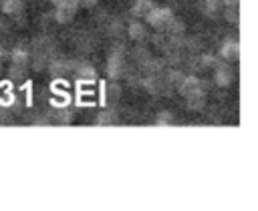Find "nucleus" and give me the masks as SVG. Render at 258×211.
I'll use <instances>...</instances> for the list:
<instances>
[{
  "mask_svg": "<svg viewBox=\"0 0 258 211\" xmlns=\"http://www.w3.org/2000/svg\"><path fill=\"white\" fill-rule=\"evenodd\" d=\"M105 70H107V76L111 80H119L123 76V72H125V52H123V48H115V50L109 52Z\"/></svg>",
  "mask_w": 258,
  "mask_h": 211,
  "instance_id": "nucleus-3",
  "label": "nucleus"
},
{
  "mask_svg": "<svg viewBox=\"0 0 258 211\" xmlns=\"http://www.w3.org/2000/svg\"><path fill=\"white\" fill-rule=\"evenodd\" d=\"M54 4V20L58 24H69L79 10V0H50Z\"/></svg>",
  "mask_w": 258,
  "mask_h": 211,
  "instance_id": "nucleus-2",
  "label": "nucleus"
},
{
  "mask_svg": "<svg viewBox=\"0 0 258 211\" xmlns=\"http://www.w3.org/2000/svg\"><path fill=\"white\" fill-rule=\"evenodd\" d=\"M30 64V52L24 46H14L10 52V78L20 80L26 76Z\"/></svg>",
  "mask_w": 258,
  "mask_h": 211,
  "instance_id": "nucleus-1",
  "label": "nucleus"
},
{
  "mask_svg": "<svg viewBox=\"0 0 258 211\" xmlns=\"http://www.w3.org/2000/svg\"><path fill=\"white\" fill-rule=\"evenodd\" d=\"M73 68H75V74H77L79 82H95V78H97V70H95L91 64L81 62V64H77V66H73Z\"/></svg>",
  "mask_w": 258,
  "mask_h": 211,
  "instance_id": "nucleus-9",
  "label": "nucleus"
},
{
  "mask_svg": "<svg viewBox=\"0 0 258 211\" xmlns=\"http://www.w3.org/2000/svg\"><path fill=\"white\" fill-rule=\"evenodd\" d=\"M2 58H4V50H2V46H0V68H2Z\"/></svg>",
  "mask_w": 258,
  "mask_h": 211,
  "instance_id": "nucleus-18",
  "label": "nucleus"
},
{
  "mask_svg": "<svg viewBox=\"0 0 258 211\" xmlns=\"http://www.w3.org/2000/svg\"><path fill=\"white\" fill-rule=\"evenodd\" d=\"M97 2H99V0H79V6H83V8H93V6H97Z\"/></svg>",
  "mask_w": 258,
  "mask_h": 211,
  "instance_id": "nucleus-17",
  "label": "nucleus"
},
{
  "mask_svg": "<svg viewBox=\"0 0 258 211\" xmlns=\"http://www.w3.org/2000/svg\"><path fill=\"white\" fill-rule=\"evenodd\" d=\"M220 58L226 60V62H236L240 58V42L230 38V40H224L222 46H220Z\"/></svg>",
  "mask_w": 258,
  "mask_h": 211,
  "instance_id": "nucleus-7",
  "label": "nucleus"
},
{
  "mask_svg": "<svg viewBox=\"0 0 258 211\" xmlns=\"http://www.w3.org/2000/svg\"><path fill=\"white\" fill-rule=\"evenodd\" d=\"M153 6H155V4H153L151 0H135L133 6H131V16H133V18H145Z\"/></svg>",
  "mask_w": 258,
  "mask_h": 211,
  "instance_id": "nucleus-10",
  "label": "nucleus"
},
{
  "mask_svg": "<svg viewBox=\"0 0 258 211\" xmlns=\"http://www.w3.org/2000/svg\"><path fill=\"white\" fill-rule=\"evenodd\" d=\"M173 18V12L169 8H161V6H153L149 10V14L145 16V22L151 26V28H157V30H163L165 24Z\"/></svg>",
  "mask_w": 258,
  "mask_h": 211,
  "instance_id": "nucleus-5",
  "label": "nucleus"
},
{
  "mask_svg": "<svg viewBox=\"0 0 258 211\" xmlns=\"http://www.w3.org/2000/svg\"><path fill=\"white\" fill-rule=\"evenodd\" d=\"M202 64H204V66L214 68V66L218 64V58H216V56H212V54H206V56H202Z\"/></svg>",
  "mask_w": 258,
  "mask_h": 211,
  "instance_id": "nucleus-15",
  "label": "nucleus"
},
{
  "mask_svg": "<svg viewBox=\"0 0 258 211\" xmlns=\"http://www.w3.org/2000/svg\"><path fill=\"white\" fill-rule=\"evenodd\" d=\"M73 121V115H71V111H67V109H60V113H58V123H71Z\"/></svg>",
  "mask_w": 258,
  "mask_h": 211,
  "instance_id": "nucleus-16",
  "label": "nucleus"
},
{
  "mask_svg": "<svg viewBox=\"0 0 258 211\" xmlns=\"http://www.w3.org/2000/svg\"><path fill=\"white\" fill-rule=\"evenodd\" d=\"M127 36L131 38V40H143V38H147V28H145V24L143 22H139V20H135V22H131L129 26H127Z\"/></svg>",
  "mask_w": 258,
  "mask_h": 211,
  "instance_id": "nucleus-11",
  "label": "nucleus"
},
{
  "mask_svg": "<svg viewBox=\"0 0 258 211\" xmlns=\"http://www.w3.org/2000/svg\"><path fill=\"white\" fill-rule=\"evenodd\" d=\"M183 100H185V107H187V111H194V113H198V111H202V109L206 107V94L187 96V98H183Z\"/></svg>",
  "mask_w": 258,
  "mask_h": 211,
  "instance_id": "nucleus-12",
  "label": "nucleus"
},
{
  "mask_svg": "<svg viewBox=\"0 0 258 211\" xmlns=\"http://www.w3.org/2000/svg\"><path fill=\"white\" fill-rule=\"evenodd\" d=\"M95 123L97 125H113V123H117V115H115V111H101L99 115H97V119H95Z\"/></svg>",
  "mask_w": 258,
  "mask_h": 211,
  "instance_id": "nucleus-13",
  "label": "nucleus"
},
{
  "mask_svg": "<svg viewBox=\"0 0 258 211\" xmlns=\"http://www.w3.org/2000/svg\"><path fill=\"white\" fill-rule=\"evenodd\" d=\"M0 10L6 16H20L24 12V0H0Z\"/></svg>",
  "mask_w": 258,
  "mask_h": 211,
  "instance_id": "nucleus-8",
  "label": "nucleus"
},
{
  "mask_svg": "<svg viewBox=\"0 0 258 211\" xmlns=\"http://www.w3.org/2000/svg\"><path fill=\"white\" fill-rule=\"evenodd\" d=\"M175 88H177V92H179L183 98L196 96V94H206L202 80H200L198 76H194V74H183L181 80H179V84H177Z\"/></svg>",
  "mask_w": 258,
  "mask_h": 211,
  "instance_id": "nucleus-4",
  "label": "nucleus"
},
{
  "mask_svg": "<svg viewBox=\"0 0 258 211\" xmlns=\"http://www.w3.org/2000/svg\"><path fill=\"white\" fill-rule=\"evenodd\" d=\"M155 125H161V127L173 125V115H171L169 111H159L157 117H155Z\"/></svg>",
  "mask_w": 258,
  "mask_h": 211,
  "instance_id": "nucleus-14",
  "label": "nucleus"
},
{
  "mask_svg": "<svg viewBox=\"0 0 258 211\" xmlns=\"http://www.w3.org/2000/svg\"><path fill=\"white\" fill-rule=\"evenodd\" d=\"M232 82H234V70H232V66L226 60L224 62H218L214 66V84L220 86V88H226Z\"/></svg>",
  "mask_w": 258,
  "mask_h": 211,
  "instance_id": "nucleus-6",
  "label": "nucleus"
},
{
  "mask_svg": "<svg viewBox=\"0 0 258 211\" xmlns=\"http://www.w3.org/2000/svg\"><path fill=\"white\" fill-rule=\"evenodd\" d=\"M44 2H48V0H44Z\"/></svg>",
  "mask_w": 258,
  "mask_h": 211,
  "instance_id": "nucleus-19",
  "label": "nucleus"
}]
</instances>
